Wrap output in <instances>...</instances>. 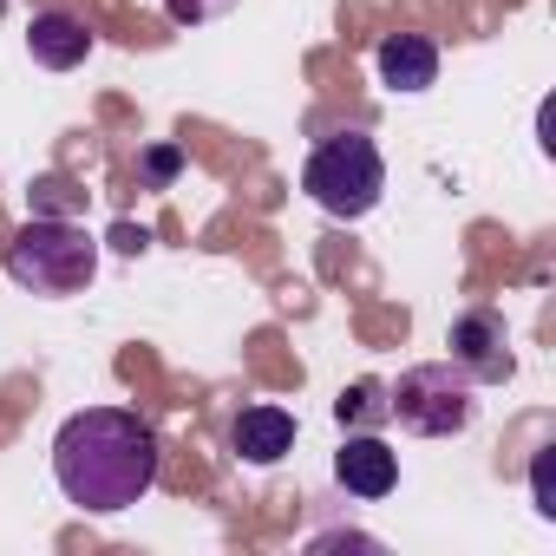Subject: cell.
Instances as JSON below:
<instances>
[{"label": "cell", "instance_id": "5bb4252c", "mask_svg": "<svg viewBox=\"0 0 556 556\" xmlns=\"http://www.w3.org/2000/svg\"><path fill=\"white\" fill-rule=\"evenodd\" d=\"M112 249H125V255H144V249H151V229H138V223H118V229H112Z\"/></svg>", "mask_w": 556, "mask_h": 556}, {"label": "cell", "instance_id": "7a4b0ae2", "mask_svg": "<svg viewBox=\"0 0 556 556\" xmlns=\"http://www.w3.org/2000/svg\"><path fill=\"white\" fill-rule=\"evenodd\" d=\"M8 275L27 295H79L99 275V242L66 216H34L8 242Z\"/></svg>", "mask_w": 556, "mask_h": 556}, {"label": "cell", "instance_id": "7c38bea8", "mask_svg": "<svg viewBox=\"0 0 556 556\" xmlns=\"http://www.w3.org/2000/svg\"><path fill=\"white\" fill-rule=\"evenodd\" d=\"M236 0H164V14L177 21V27H203V21H216V14H229Z\"/></svg>", "mask_w": 556, "mask_h": 556}, {"label": "cell", "instance_id": "6da1fadb", "mask_svg": "<svg viewBox=\"0 0 556 556\" xmlns=\"http://www.w3.org/2000/svg\"><path fill=\"white\" fill-rule=\"evenodd\" d=\"M157 465H164L157 432L131 406H86L53 439V478H60V491H66V504H79L92 517L131 510L157 484Z\"/></svg>", "mask_w": 556, "mask_h": 556}, {"label": "cell", "instance_id": "8992f818", "mask_svg": "<svg viewBox=\"0 0 556 556\" xmlns=\"http://www.w3.org/2000/svg\"><path fill=\"white\" fill-rule=\"evenodd\" d=\"M334 478H341V491L380 504V497H393V484H400V458L387 452L380 432H348V445L334 452Z\"/></svg>", "mask_w": 556, "mask_h": 556}, {"label": "cell", "instance_id": "52a82bcc", "mask_svg": "<svg viewBox=\"0 0 556 556\" xmlns=\"http://www.w3.org/2000/svg\"><path fill=\"white\" fill-rule=\"evenodd\" d=\"M27 53H34V66H47V73H73V66H86V53H92V27H86L73 8H40V14L27 21Z\"/></svg>", "mask_w": 556, "mask_h": 556}, {"label": "cell", "instance_id": "277c9868", "mask_svg": "<svg viewBox=\"0 0 556 556\" xmlns=\"http://www.w3.org/2000/svg\"><path fill=\"white\" fill-rule=\"evenodd\" d=\"M387 413L413 432V439H458L478 419V380L458 361H426L406 367L387 387Z\"/></svg>", "mask_w": 556, "mask_h": 556}, {"label": "cell", "instance_id": "5b68a950", "mask_svg": "<svg viewBox=\"0 0 556 556\" xmlns=\"http://www.w3.org/2000/svg\"><path fill=\"white\" fill-rule=\"evenodd\" d=\"M445 348H452V361H458L478 387L510 380V341H504V315H497V308H465V315L452 321Z\"/></svg>", "mask_w": 556, "mask_h": 556}, {"label": "cell", "instance_id": "ba28073f", "mask_svg": "<svg viewBox=\"0 0 556 556\" xmlns=\"http://www.w3.org/2000/svg\"><path fill=\"white\" fill-rule=\"evenodd\" d=\"M229 445H236V458H249V465L289 458V452H295V413H282V406H242L236 426H229Z\"/></svg>", "mask_w": 556, "mask_h": 556}, {"label": "cell", "instance_id": "3957f363", "mask_svg": "<svg viewBox=\"0 0 556 556\" xmlns=\"http://www.w3.org/2000/svg\"><path fill=\"white\" fill-rule=\"evenodd\" d=\"M302 190H308L328 216L361 223V216L380 203V190H387V157H380V144H374L367 131H334V138H321V144L308 151Z\"/></svg>", "mask_w": 556, "mask_h": 556}, {"label": "cell", "instance_id": "8fae6325", "mask_svg": "<svg viewBox=\"0 0 556 556\" xmlns=\"http://www.w3.org/2000/svg\"><path fill=\"white\" fill-rule=\"evenodd\" d=\"M530 491H536V510L556 517V445L536 452V465H530Z\"/></svg>", "mask_w": 556, "mask_h": 556}, {"label": "cell", "instance_id": "9c48e42d", "mask_svg": "<svg viewBox=\"0 0 556 556\" xmlns=\"http://www.w3.org/2000/svg\"><path fill=\"white\" fill-rule=\"evenodd\" d=\"M374 73H380V86H393V92H426V86L439 79V47H432L426 34H387V40L374 47Z\"/></svg>", "mask_w": 556, "mask_h": 556}, {"label": "cell", "instance_id": "4fadbf2b", "mask_svg": "<svg viewBox=\"0 0 556 556\" xmlns=\"http://www.w3.org/2000/svg\"><path fill=\"white\" fill-rule=\"evenodd\" d=\"M177 164H184V151H177V144H157V151L144 157V177H151V184H170Z\"/></svg>", "mask_w": 556, "mask_h": 556}, {"label": "cell", "instance_id": "30bf717a", "mask_svg": "<svg viewBox=\"0 0 556 556\" xmlns=\"http://www.w3.org/2000/svg\"><path fill=\"white\" fill-rule=\"evenodd\" d=\"M334 419H341L348 432H380V426L393 419V413H387V387H380V380H354V387H341Z\"/></svg>", "mask_w": 556, "mask_h": 556}]
</instances>
